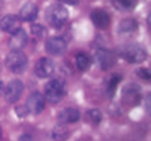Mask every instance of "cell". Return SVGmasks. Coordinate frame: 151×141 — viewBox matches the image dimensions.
<instances>
[{"instance_id":"cell-27","label":"cell","mask_w":151,"mask_h":141,"mask_svg":"<svg viewBox=\"0 0 151 141\" xmlns=\"http://www.w3.org/2000/svg\"><path fill=\"white\" fill-rule=\"evenodd\" d=\"M3 90H5V86H3V83H2V81H0V95L3 93Z\"/></svg>"},{"instance_id":"cell-7","label":"cell","mask_w":151,"mask_h":141,"mask_svg":"<svg viewBox=\"0 0 151 141\" xmlns=\"http://www.w3.org/2000/svg\"><path fill=\"white\" fill-rule=\"evenodd\" d=\"M121 99L123 102L127 105V107H133V105H138L139 101H141V92L136 86L133 84H129L123 89V93H121Z\"/></svg>"},{"instance_id":"cell-10","label":"cell","mask_w":151,"mask_h":141,"mask_svg":"<svg viewBox=\"0 0 151 141\" xmlns=\"http://www.w3.org/2000/svg\"><path fill=\"white\" fill-rule=\"evenodd\" d=\"M35 74L39 77V78H48L54 74V63L51 62L50 59L44 57L40 59L39 62L36 63L35 66Z\"/></svg>"},{"instance_id":"cell-25","label":"cell","mask_w":151,"mask_h":141,"mask_svg":"<svg viewBox=\"0 0 151 141\" xmlns=\"http://www.w3.org/2000/svg\"><path fill=\"white\" fill-rule=\"evenodd\" d=\"M58 2H61V3H68V5H76V3H78V0H58Z\"/></svg>"},{"instance_id":"cell-13","label":"cell","mask_w":151,"mask_h":141,"mask_svg":"<svg viewBox=\"0 0 151 141\" xmlns=\"http://www.w3.org/2000/svg\"><path fill=\"white\" fill-rule=\"evenodd\" d=\"M138 27H139V24H138L136 20H133V18H126V20H123V21L120 23L118 32H120V35H123V36H132L133 33L138 32Z\"/></svg>"},{"instance_id":"cell-26","label":"cell","mask_w":151,"mask_h":141,"mask_svg":"<svg viewBox=\"0 0 151 141\" xmlns=\"http://www.w3.org/2000/svg\"><path fill=\"white\" fill-rule=\"evenodd\" d=\"M18 141H33V140H32V137H30V135H21Z\"/></svg>"},{"instance_id":"cell-3","label":"cell","mask_w":151,"mask_h":141,"mask_svg":"<svg viewBox=\"0 0 151 141\" xmlns=\"http://www.w3.org/2000/svg\"><path fill=\"white\" fill-rule=\"evenodd\" d=\"M64 96V84L60 80H51L45 86V99L50 104H58Z\"/></svg>"},{"instance_id":"cell-18","label":"cell","mask_w":151,"mask_h":141,"mask_svg":"<svg viewBox=\"0 0 151 141\" xmlns=\"http://www.w3.org/2000/svg\"><path fill=\"white\" fill-rule=\"evenodd\" d=\"M70 137V132L66 126H63V125H58L52 129V138L55 141H66L68 138Z\"/></svg>"},{"instance_id":"cell-9","label":"cell","mask_w":151,"mask_h":141,"mask_svg":"<svg viewBox=\"0 0 151 141\" xmlns=\"http://www.w3.org/2000/svg\"><path fill=\"white\" fill-rule=\"evenodd\" d=\"M96 60H97V63L100 65L102 69H109L115 65V56L112 51L109 50H105V48H99L96 51Z\"/></svg>"},{"instance_id":"cell-6","label":"cell","mask_w":151,"mask_h":141,"mask_svg":"<svg viewBox=\"0 0 151 141\" xmlns=\"http://www.w3.org/2000/svg\"><path fill=\"white\" fill-rule=\"evenodd\" d=\"M23 90H24V86L23 83L19 81V80H14V81H11L6 89L3 90L5 92V98L9 104H14L17 102V101L21 98V95H23Z\"/></svg>"},{"instance_id":"cell-16","label":"cell","mask_w":151,"mask_h":141,"mask_svg":"<svg viewBox=\"0 0 151 141\" xmlns=\"http://www.w3.org/2000/svg\"><path fill=\"white\" fill-rule=\"evenodd\" d=\"M37 14H39V9H37V5L29 2L26 3L19 11V17L24 20V21H35L37 18Z\"/></svg>"},{"instance_id":"cell-4","label":"cell","mask_w":151,"mask_h":141,"mask_svg":"<svg viewBox=\"0 0 151 141\" xmlns=\"http://www.w3.org/2000/svg\"><path fill=\"white\" fill-rule=\"evenodd\" d=\"M121 56L130 63H141L147 59V51L138 45H127V47H123Z\"/></svg>"},{"instance_id":"cell-8","label":"cell","mask_w":151,"mask_h":141,"mask_svg":"<svg viewBox=\"0 0 151 141\" xmlns=\"http://www.w3.org/2000/svg\"><path fill=\"white\" fill-rule=\"evenodd\" d=\"M27 110L33 114H39L45 108V96H42L39 92H33L27 99Z\"/></svg>"},{"instance_id":"cell-23","label":"cell","mask_w":151,"mask_h":141,"mask_svg":"<svg viewBox=\"0 0 151 141\" xmlns=\"http://www.w3.org/2000/svg\"><path fill=\"white\" fill-rule=\"evenodd\" d=\"M138 75L141 77V78H144V80H150V69H145V68H141V69H138Z\"/></svg>"},{"instance_id":"cell-15","label":"cell","mask_w":151,"mask_h":141,"mask_svg":"<svg viewBox=\"0 0 151 141\" xmlns=\"http://www.w3.org/2000/svg\"><path fill=\"white\" fill-rule=\"evenodd\" d=\"M79 117H81V113L78 111V108H73V107L64 108L58 116L61 123H76L79 120Z\"/></svg>"},{"instance_id":"cell-28","label":"cell","mask_w":151,"mask_h":141,"mask_svg":"<svg viewBox=\"0 0 151 141\" xmlns=\"http://www.w3.org/2000/svg\"><path fill=\"white\" fill-rule=\"evenodd\" d=\"M0 137H2V128H0Z\"/></svg>"},{"instance_id":"cell-22","label":"cell","mask_w":151,"mask_h":141,"mask_svg":"<svg viewBox=\"0 0 151 141\" xmlns=\"http://www.w3.org/2000/svg\"><path fill=\"white\" fill-rule=\"evenodd\" d=\"M30 30H32V33H33L35 38H42V36L45 35V29L42 27L40 24H32V29Z\"/></svg>"},{"instance_id":"cell-1","label":"cell","mask_w":151,"mask_h":141,"mask_svg":"<svg viewBox=\"0 0 151 141\" xmlns=\"http://www.w3.org/2000/svg\"><path fill=\"white\" fill-rule=\"evenodd\" d=\"M69 18V12L60 3L51 5L47 11V20L52 27H61Z\"/></svg>"},{"instance_id":"cell-12","label":"cell","mask_w":151,"mask_h":141,"mask_svg":"<svg viewBox=\"0 0 151 141\" xmlns=\"http://www.w3.org/2000/svg\"><path fill=\"white\" fill-rule=\"evenodd\" d=\"M11 35H12L11 39H9V48L11 50H21V48L26 47L29 38H27V33L23 29H18L17 32H14Z\"/></svg>"},{"instance_id":"cell-17","label":"cell","mask_w":151,"mask_h":141,"mask_svg":"<svg viewBox=\"0 0 151 141\" xmlns=\"http://www.w3.org/2000/svg\"><path fill=\"white\" fill-rule=\"evenodd\" d=\"M84 117H85V122L90 123V125H94V126H97V125L102 122V113H100L97 108L88 110L87 113H85Z\"/></svg>"},{"instance_id":"cell-20","label":"cell","mask_w":151,"mask_h":141,"mask_svg":"<svg viewBox=\"0 0 151 141\" xmlns=\"http://www.w3.org/2000/svg\"><path fill=\"white\" fill-rule=\"evenodd\" d=\"M111 2L118 11H130L136 6V0H111Z\"/></svg>"},{"instance_id":"cell-2","label":"cell","mask_w":151,"mask_h":141,"mask_svg":"<svg viewBox=\"0 0 151 141\" xmlns=\"http://www.w3.org/2000/svg\"><path fill=\"white\" fill-rule=\"evenodd\" d=\"M6 66L12 72H23L27 68V56L21 50H11V53L6 56Z\"/></svg>"},{"instance_id":"cell-14","label":"cell","mask_w":151,"mask_h":141,"mask_svg":"<svg viewBox=\"0 0 151 141\" xmlns=\"http://www.w3.org/2000/svg\"><path fill=\"white\" fill-rule=\"evenodd\" d=\"M0 29L8 33H14L19 29V20L15 15H6L0 20Z\"/></svg>"},{"instance_id":"cell-19","label":"cell","mask_w":151,"mask_h":141,"mask_svg":"<svg viewBox=\"0 0 151 141\" xmlns=\"http://www.w3.org/2000/svg\"><path fill=\"white\" fill-rule=\"evenodd\" d=\"M75 62H76V66H78L79 71H87L90 68V65H91V59H90L88 54H85V53H78Z\"/></svg>"},{"instance_id":"cell-11","label":"cell","mask_w":151,"mask_h":141,"mask_svg":"<svg viewBox=\"0 0 151 141\" xmlns=\"http://www.w3.org/2000/svg\"><path fill=\"white\" fill-rule=\"evenodd\" d=\"M91 21H93V24L97 29H102L103 30V29L109 27L111 17H109V14H108L106 11H103V9H94L91 12Z\"/></svg>"},{"instance_id":"cell-21","label":"cell","mask_w":151,"mask_h":141,"mask_svg":"<svg viewBox=\"0 0 151 141\" xmlns=\"http://www.w3.org/2000/svg\"><path fill=\"white\" fill-rule=\"evenodd\" d=\"M121 81V77L120 75H114L111 80H109V84H108V96H112L114 95V92H115V89H117V86H118V83Z\"/></svg>"},{"instance_id":"cell-5","label":"cell","mask_w":151,"mask_h":141,"mask_svg":"<svg viewBox=\"0 0 151 141\" xmlns=\"http://www.w3.org/2000/svg\"><path fill=\"white\" fill-rule=\"evenodd\" d=\"M45 50L51 56H61V54L66 53L68 44H66V41H64L63 38L54 36V38H50L48 41L45 42Z\"/></svg>"},{"instance_id":"cell-24","label":"cell","mask_w":151,"mask_h":141,"mask_svg":"<svg viewBox=\"0 0 151 141\" xmlns=\"http://www.w3.org/2000/svg\"><path fill=\"white\" fill-rule=\"evenodd\" d=\"M15 111H17V114H18L19 117H26V116L29 114V110H27V107H26V105H21V107H18Z\"/></svg>"}]
</instances>
